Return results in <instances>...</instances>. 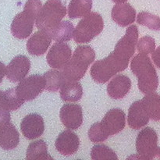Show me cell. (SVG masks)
Listing matches in <instances>:
<instances>
[{"label":"cell","mask_w":160,"mask_h":160,"mask_svg":"<svg viewBox=\"0 0 160 160\" xmlns=\"http://www.w3.org/2000/svg\"><path fill=\"white\" fill-rule=\"evenodd\" d=\"M112 19L121 27H127L135 21L136 10L129 3H117L111 12Z\"/></svg>","instance_id":"18"},{"label":"cell","mask_w":160,"mask_h":160,"mask_svg":"<svg viewBox=\"0 0 160 160\" xmlns=\"http://www.w3.org/2000/svg\"><path fill=\"white\" fill-rule=\"evenodd\" d=\"M138 39V29L136 25H131L127 29L125 35L118 41L112 54L119 60L128 66L130 59L135 52Z\"/></svg>","instance_id":"8"},{"label":"cell","mask_w":160,"mask_h":160,"mask_svg":"<svg viewBox=\"0 0 160 160\" xmlns=\"http://www.w3.org/2000/svg\"><path fill=\"white\" fill-rule=\"evenodd\" d=\"M100 124L108 137L118 134L126 126L125 112L117 108L110 109L106 112Z\"/></svg>","instance_id":"10"},{"label":"cell","mask_w":160,"mask_h":160,"mask_svg":"<svg viewBox=\"0 0 160 160\" xmlns=\"http://www.w3.org/2000/svg\"><path fill=\"white\" fill-rule=\"evenodd\" d=\"M42 7L40 0H28L22 12L17 14L11 23V32L18 39H25L31 35L34 23Z\"/></svg>","instance_id":"3"},{"label":"cell","mask_w":160,"mask_h":160,"mask_svg":"<svg viewBox=\"0 0 160 160\" xmlns=\"http://www.w3.org/2000/svg\"><path fill=\"white\" fill-rule=\"evenodd\" d=\"M95 59V52L88 45H81L75 49L67 65L61 69L65 81H79Z\"/></svg>","instance_id":"2"},{"label":"cell","mask_w":160,"mask_h":160,"mask_svg":"<svg viewBox=\"0 0 160 160\" xmlns=\"http://www.w3.org/2000/svg\"><path fill=\"white\" fill-rule=\"evenodd\" d=\"M44 89H45V78L40 74H33L24 78L15 88L17 95L24 102L34 100Z\"/></svg>","instance_id":"9"},{"label":"cell","mask_w":160,"mask_h":160,"mask_svg":"<svg viewBox=\"0 0 160 160\" xmlns=\"http://www.w3.org/2000/svg\"><path fill=\"white\" fill-rule=\"evenodd\" d=\"M137 22L153 31L160 30V17L148 12H141L138 14Z\"/></svg>","instance_id":"28"},{"label":"cell","mask_w":160,"mask_h":160,"mask_svg":"<svg viewBox=\"0 0 160 160\" xmlns=\"http://www.w3.org/2000/svg\"><path fill=\"white\" fill-rule=\"evenodd\" d=\"M74 27L68 20L61 21V23L49 33L52 39L55 42H63L71 40L73 38Z\"/></svg>","instance_id":"23"},{"label":"cell","mask_w":160,"mask_h":160,"mask_svg":"<svg viewBox=\"0 0 160 160\" xmlns=\"http://www.w3.org/2000/svg\"><path fill=\"white\" fill-rule=\"evenodd\" d=\"M138 51L143 54H152L156 49V42L153 38L150 36H145L140 38L137 43Z\"/></svg>","instance_id":"30"},{"label":"cell","mask_w":160,"mask_h":160,"mask_svg":"<svg viewBox=\"0 0 160 160\" xmlns=\"http://www.w3.org/2000/svg\"><path fill=\"white\" fill-rule=\"evenodd\" d=\"M112 1L116 3H123V2H126L128 0H112Z\"/></svg>","instance_id":"35"},{"label":"cell","mask_w":160,"mask_h":160,"mask_svg":"<svg viewBox=\"0 0 160 160\" xmlns=\"http://www.w3.org/2000/svg\"><path fill=\"white\" fill-rule=\"evenodd\" d=\"M92 0H71L68 6V16L70 19L81 18L91 12Z\"/></svg>","instance_id":"24"},{"label":"cell","mask_w":160,"mask_h":160,"mask_svg":"<svg viewBox=\"0 0 160 160\" xmlns=\"http://www.w3.org/2000/svg\"><path fill=\"white\" fill-rule=\"evenodd\" d=\"M82 95V85L78 81H66L60 88V97L64 102H78Z\"/></svg>","instance_id":"21"},{"label":"cell","mask_w":160,"mask_h":160,"mask_svg":"<svg viewBox=\"0 0 160 160\" xmlns=\"http://www.w3.org/2000/svg\"><path fill=\"white\" fill-rule=\"evenodd\" d=\"M20 142V134L10 122L0 125V147L4 150L17 148Z\"/></svg>","instance_id":"20"},{"label":"cell","mask_w":160,"mask_h":160,"mask_svg":"<svg viewBox=\"0 0 160 160\" xmlns=\"http://www.w3.org/2000/svg\"><path fill=\"white\" fill-rule=\"evenodd\" d=\"M51 36L42 30L34 33L27 42V49L33 56H42L49 48L52 43Z\"/></svg>","instance_id":"16"},{"label":"cell","mask_w":160,"mask_h":160,"mask_svg":"<svg viewBox=\"0 0 160 160\" xmlns=\"http://www.w3.org/2000/svg\"><path fill=\"white\" fill-rule=\"evenodd\" d=\"M131 88V79L126 75L119 74L112 78L108 84V95L113 99H120L126 96Z\"/></svg>","instance_id":"19"},{"label":"cell","mask_w":160,"mask_h":160,"mask_svg":"<svg viewBox=\"0 0 160 160\" xmlns=\"http://www.w3.org/2000/svg\"><path fill=\"white\" fill-rule=\"evenodd\" d=\"M5 75H6V67L4 63L0 62V84H1L2 81Z\"/></svg>","instance_id":"34"},{"label":"cell","mask_w":160,"mask_h":160,"mask_svg":"<svg viewBox=\"0 0 160 160\" xmlns=\"http://www.w3.org/2000/svg\"><path fill=\"white\" fill-rule=\"evenodd\" d=\"M88 138L92 142H102L108 138V136L102 128L100 122L92 125L88 131Z\"/></svg>","instance_id":"31"},{"label":"cell","mask_w":160,"mask_h":160,"mask_svg":"<svg viewBox=\"0 0 160 160\" xmlns=\"http://www.w3.org/2000/svg\"><path fill=\"white\" fill-rule=\"evenodd\" d=\"M149 119L142 100L136 101L131 104L129 108L128 117V123L130 128L134 130L141 129L148 124Z\"/></svg>","instance_id":"17"},{"label":"cell","mask_w":160,"mask_h":160,"mask_svg":"<svg viewBox=\"0 0 160 160\" xmlns=\"http://www.w3.org/2000/svg\"><path fill=\"white\" fill-rule=\"evenodd\" d=\"M30 68V59L25 56H17L6 67V77L11 82H18L24 79Z\"/></svg>","instance_id":"14"},{"label":"cell","mask_w":160,"mask_h":160,"mask_svg":"<svg viewBox=\"0 0 160 160\" xmlns=\"http://www.w3.org/2000/svg\"><path fill=\"white\" fill-rule=\"evenodd\" d=\"M3 98L6 107L10 111L17 110L24 103V101L17 95L15 88L3 92Z\"/></svg>","instance_id":"29"},{"label":"cell","mask_w":160,"mask_h":160,"mask_svg":"<svg viewBox=\"0 0 160 160\" xmlns=\"http://www.w3.org/2000/svg\"><path fill=\"white\" fill-rule=\"evenodd\" d=\"M91 157L92 159H118V156L113 150L106 145H96L93 146L91 151Z\"/></svg>","instance_id":"27"},{"label":"cell","mask_w":160,"mask_h":160,"mask_svg":"<svg viewBox=\"0 0 160 160\" xmlns=\"http://www.w3.org/2000/svg\"><path fill=\"white\" fill-rule=\"evenodd\" d=\"M43 77L45 81V89L49 92L58 91L66 81L61 71L57 70H48L44 73Z\"/></svg>","instance_id":"26"},{"label":"cell","mask_w":160,"mask_h":160,"mask_svg":"<svg viewBox=\"0 0 160 160\" xmlns=\"http://www.w3.org/2000/svg\"><path fill=\"white\" fill-rule=\"evenodd\" d=\"M66 14L67 8L61 0H48L36 18V27L49 34L61 23Z\"/></svg>","instance_id":"4"},{"label":"cell","mask_w":160,"mask_h":160,"mask_svg":"<svg viewBox=\"0 0 160 160\" xmlns=\"http://www.w3.org/2000/svg\"><path fill=\"white\" fill-rule=\"evenodd\" d=\"M10 110L6 107L3 98V92L0 90V125L10 122Z\"/></svg>","instance_id":"32"},{"label":"cell","mask_w":160,"mask_h":160,"mask_svg":"<svg viewBox=\"0 0 160 160\" xmlns=\"http://www.w3.org/2000/svg\"><path fill=\"white\" fill-rule=\"evenodd\" d=\"M56 150L63 156H71L78 152L80 147V139L77 134L66 130L59 134L55 142Z\"/></svg>","instance_id":"15"},{"label":"cell","mask_w":160,"mask_h":160,"mask_svg":"<svg viewBox=\"0 0 160 160\" xmlns=\"http://www.w3.org/2000/svg\"><path fill=\"white\" fill-rule=\"evenodd\" d=\"M142 102L149 118L156 121L160 120V95L155 92L147 94Z\"/></svg>","instance_id":"22"},{"label":"cell","mask_w":160,"mask_h":160,"mask_svg":"<svg viewBox=\"0 0 160 160\" xmlns=\"http://www.w3.org/2000/svg\"><path fill=\"white\" fill-rule=\"evenodd\" d=\"M103 19L98 12H90L78 23L73 32L77 43H88L102 31Z\"/></svg>","instance_id":"5"},{"label":"cell","mask_w":160,"mask_h":160,"mask_svg":"<svg viewBox=\"0 0 160 160\" xmlns=\"http://www.w3.org/2000/svg\"><path fill=\"white\" fill-rule=\"evenodd\" d=\"M26 159H53L48 153L47 145L43 140L33 142L28 145L26 153Z\"/></svg>","instance_id":"25"},{"label":"cell","mask_w":160,"mask_h":160,"mask_svg":"<svg viewBox=\"0 0 160 160\" xmlns=\"http://www.w3.org/2000/svg\"><path fill=\"white\" fill-rule=\"evenodd\" d=\"M158 135L152 128H145L138 134L136 150L141 159H160V148L158 147Z\"/></svg>","instance_id":"7"},{"label":"cell","mask_w":160,"mask_h":160,"mask_svg":"<svg viewBox=\"0 0 160 160\" xmlns=\"http://www.w3.org/2000/svg\"><path fill=\"white\" fill-rule=\"evenodd\" d=\"M72 51L70 45L65 42H56L50 48L46 59L49 67L62 69L71 59Z\"/></svg>","instance_id":"11"},{"label":"cell","mask_w":160,"mask_h":160,"mask_svg":"<svg viewBox=\"0 0 160 160\" xmlns=\"http://www.w3.org/2000/svg\"><path fill=\"white\" fill-rule=\"evenodd\" d=\"M23 135L29 140L36 139L42 136L45 131V123L42 116L31 113L24 117L20 123Z\"/></svg>","instance_id":"12"},{"label":"cell","mask_w":160,"mask_h":160,"mask_svg":"<svg viewBox=\"0 0 160 160\" xmlns=\"http://www.w3.org/2000/svg\"><path fill=\"white\" fill-rule=\"evenodd\" d=\"M131 69L138 81V88L142 93L155 92L159 85V78L148 55L139 53L131 62Z\"/></svg>","instance_id":"1"},{"label":"cell","mask_w":160,"mask_h":160,"mask_svg":"<svg viewBox=\"0 0 160 160\" xmlns=\"http://www.w3.org/2000/svg\"><path fill=\"white\" fill-rule=\"evenodd\" d=\"M61 122L70 130H77L83 123L82 108L78 104H65L59 112Z\"/></svg>","instance_id":"13"},{"label":"cell","mask_w":160,"mask_h":160,"mask_svg":"<svg viewBox=\"0 0 160 160\" xmlns=\"http://www.w3.org/2000/svg\"><path fill=\"white\" fill-rule=\"evenodd\" d=\"M152 59L153 62L156 64V67L160 69V46L153 52V53L152 54Z\"/></svg>","instance_id":"33"},{"label":"cell","mask_w":160,"mask_h":160,"mask_svg":"<svg viewBox=\"0 0 160 160\" xmlns=\"http://www.w3.org/2000/svg\"><path fill=\"white\" fill-rule=\"evenodd\" d=\"M128 67L121 61L120 62V60L110 53L105 59L95 62L91 68V76L95 82L105 84L117 73L126 70Z\"/></svg>","instance_id":"6"}]
</instances>
